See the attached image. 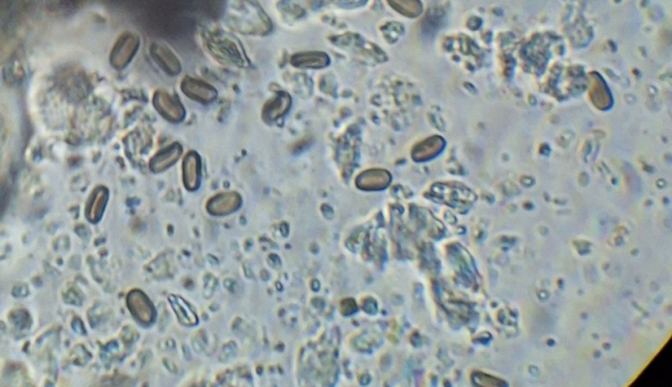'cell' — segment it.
Masks as SVG:
<instances>
[{
	"label": "cell",
	"mask_w": 672,
	"mask_h": 387,
	"mask_svg": "<svg viewBox=\"0 0 672 387\" xmlns=\"http://www.w3.org/2000/svg\"><path fill=\"white\" fill-rule=\"evenodd\" d=\"M130 312L141 323L148 324L154 320L155 310L146 295L139 290L131 291L127 299Z\"/></svg>",
	"instance_id": "cell-3"
},
{
	"label": "cell",
	"mask_w": 672,
	"mask_h": 387,
	"mask_svg": "<svg viewBox=\"0 0 672 387\" xmlns=\"http://www.w3.org/2000/svg\"><path fill=\"white\" fill-rule=\"evenodd\" d=\"M108 197V190L104 186H99L91 193L85 210V216L90 222L96 223L103 217Z\"/></svg>",
	"instance_id": "cell-7"
},
{
	"label": "cell",
	"mask_w": 672,
	"mask_h": 387,
	"mask_svg": "<svg viewBox=\"0 0 672 387\" xmlns=\"http://www.w3.org/2000/svg\"><path fill=\"white\" fill-rule=\"evenodd\" d=\"M170 300L181 323L185 325H195L198 323L196 313L191 310L184 300L175 296L170 297Z\"/></svg>",
	"instance_id": "cell-13"
},
{
	"label": "cell",
	"mask_w": 672,
	"mask_h": 387,
	"mask_svg": "<svg viewBox=\"0 0 672 387\" xmlns=\"http://www.w3.org/2000/svg\"><path fill=\"white\" fill-rule=\"evenodd\" d=\"M388 181V173L381 170H369L358 177L356 185L362 190H376L384 187Z\"/></svg>",
	"instance_id": "cell-10"
},
{
	"label": "cell",
	"mask_w": 672,
	"mask_h": 387,
	"mask_svg": "<svg viewBox=\"0 0 672 387\" xmlns=\"http://www.w3.org/2000/svg\"><path fill=\"white\" fill-rule=\"evenodd\" d=\"M291 104V100L288 94H279L265 106L264 117L270 120H277L287 113Z\"/></svg>",
	"instance_id": "cell-11"
},
{
	"label": "cell",
	"mask_w": 672,
	"mask_h": 387,
	"mask_svg": "<svg viewBox=\"0 0 672 387\" xmlns=\"http://www.w3.org/2000/svg\"><path fill=\"white\" fill-rule=\"evenodd\" d=\"M153 104L163 118L171 122H180L185 118L186 111L180 101L165 91H157Z\"/></svg>",
	"instance_id": "cell-2"
},
{
	"label": "cell",
	"mask_w": 672,
	"mask_h": 387,
	"mask_svg": "<svg viewBox=\"0 0 672 387\" xmlns=\"http://www.w3.org/2000/svg\"><path fill=\"white\" fill-rule=\"evenodd\" d=\"M150 53L159 67L170 76H176L181 72V65L177 57L171 49L162 44H153L150 47Z\"/></svg>",
	"instance_id": "cell-5"
},
{
	"label": "cell",
	"mask_w": 672,
	"mask_h": 387,
	"mask_svg": "<svg viewBox=\"0 0 672 387\" xmlns=\"http://www.w3.org/2000/svg\"><path fill=\"white\" fill-rule=\"evenodd\" d=\"M181 88L186 96L201 103H211L217 96V91L215 88L189 77L183 80Z\"/></svg>",
	"instance_id": "cell-6"
},
{
	"label": "cell",
	"mask_w": 672,
	"mask_h": 387,
	"mask_svg": "<svg viewBox=\"0 0 672 387\" xmlns=\"http://www.w3.org/2000/svg\"><path fill=\"white\" fill-rule=\"evenodd\" d=\"M139 45V39L134 34L121 35L111 51V66L118 70L127 67L137 53Z\"/></svg>",
	"instance_id": "cell-1"
},
{
	"label": "cell",
	"mask_w": 672,
	"mask_h": 387,
	"mask_svg": "<svg viewBox=\"0 0 672 387\" xmlns=\"http://www.w3.org/2000/svg\"><path fill=\"white\" fill-rule=\"evenodd\" d=\"M292 64L298 68H319L327 66L329 58L321 53H303L293 56Z\"/></svg>",
	"instance_id": "cell-12"
},
{
	"label": "cell",
	"mask_w": 672,
	"mask_h": 387,
	"mask_svg": "<svg viewBox=\"0 0 672 387\" xmlns=\"http://www.w3.org/2000/svg\"><path fill=\"white\" fill-rule=\"evenodd\" d=\"M182 148L179 144L160 151L150 161V169L154 172H161L175 165L180 158Z\"/></svg>",
	"instance_id": "cell-9"
},
{
	"label": "cell",
	"mask_w": 672,
	"mask_h": 387,
	"mask_svg": "<svg viewBox=\"0 0 672 387\" xmlns=\"http://www.w3.org/2000/svg\"><path fill=\"white\" fill-rule=\"evenodd\" d=\"M241 205V198L237 192L229 191L218 194L208 203V210L212 215L225 216L236 211Z\"/></svg>",
	"instance_id": "cell-4"
},
{
	"label": "cell",
	"mask_w": 672,
	"mask_h": 387,
	"mask_svg": "<svg viewBox=\"0 0 672 387\" xmlns=\"http://www.w3.org/2000/svg\"><path fill=\"white\" fill-rule=\"evenodd\" d=\"M182 177L185 187L189 191H196L201 183V159L197 153L191 151L185 157L182 164Z\"/></svg>",
	"instance_id": "cell-8"
}]
</instances>
